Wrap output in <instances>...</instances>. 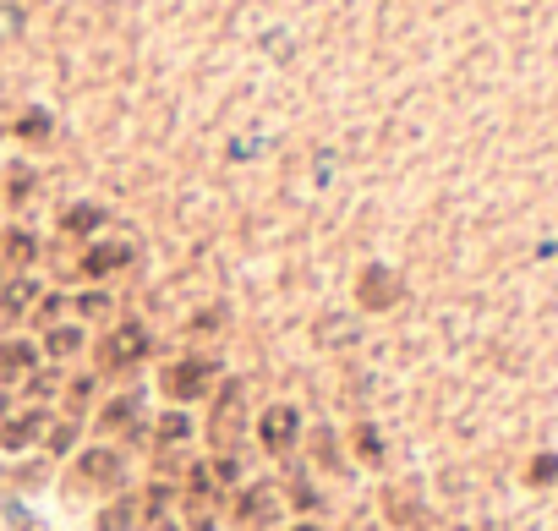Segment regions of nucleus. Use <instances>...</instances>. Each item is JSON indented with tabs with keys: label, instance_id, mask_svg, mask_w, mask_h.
Returning a JSON list of instances; mask_svg holds the SVG:
<instances>
[{
	"label": "nucleus",
	"instance_id": "7",
	"mask_svg": "<svg viewBox=\"0 0 558 531\" xmlns=\"http://www.w3.org/2000/svg\"><path fill=\"white\" fill-rule=\"evenodd\" d=\"M39 433H44V417H39V411H28V417H17V422L0 427V444H6V449H28Z\"/></svg>",
	"mask_w": 558,
	"mask_h": 531
},
{
	"label": "nucleus",
	"instance_id": "9",
	"mask_svg": "<svg viewBox=\"0 0 558 531\" xmlns=\"http://www.w3.org/2000/svg\"><path fill=\"white\" fill-rule=\"evenodd\" d=\"M72 351H83V329H50V356H72Z\"/></svg>",
	"mask_w": 558,
	"mask_h": 531
},
{
	"label": "nucleus",
	"instance_id": "10",
	"mask_svg": "<svg viewBox=\"0 0 558 531\" xmlns=\"http://www.w3.org/2000/svg\"><path fill=\"white\" fill-rule=\"evenodd\" d=\"M383 296H394V280H383V274H367V280H362V302H367V307H389Z\"/></svg>",
	"mask_w": 558,
	"mask_h": 531
},
{
	"label": "nucleus",
	"instance_id": "13",
	"mask_svg": "<svg viewBox=\"0 0 558 531\" xmlns=\"http://www.w3.org/2000/svg\"><path fill=\"white\" fill-rule=\"evenodd\" d=\"M132 417H137V395H126V400H115V406H110V417H104V422L115 427V422H132Z\"/></svg>",
	"mask_w": 558,
	"mask_h": 531
},
{
	"label": "nucleus",
	"instance_id": "15",
	"mask_svg": "<svg viewBox=\"0 0 558 531\" xmlns=\"http://www.w3.org/2000/svg\"><path fill=\"white\" fill-rule=\"evenodd\" d=\"M88 395H93V384L83 378V384H72V406H88Z\"/></svg>",
	"mask_w": 558,
	"mask_h": 531
},
{
	"label": "nucleus",
	"instance_id": "1",
	"mask_svg": "<svg viewBox=\"0 0 558 531\" xmlns=\"http://www.w3.org/2000/svg\"><path fill=\"white\" fill-rule=\"evenodd\" d=\"M241 427H247V395H241V384H225L214 395V411H208V438H214V449H236Z\"/></svg>",
	"mask_w": 558,
	"mask_h": 531
},
{
	"label": "nucleus",
	"instance_id": "12",
	"mask_svg": "<svg viewBox=\"0 0 558 531\" xmlns=\"http://www.w3.org/2000/svg\"><path fill=\"white\" fill-rule=\"evenodd\" d=\"M28 296H33V285H11L6 291V318H17L22 307H28Z\"/></svg>",
	"mask_w": 558,
	"mask_h": 531
},
{
	"label": "nucleus",
	"instance_id": "16",
	"mask_svg": "<svg viewBox=\"0 0 558 531\" xmlns=\"http://www.w3.org/2000/svg\"><path fill=\"white\" fill-rule=\"evenodd\" d=\"M296 531H318V526H296Z\"/></svg>",
	"mask_w": 558,
	"mask_h": 531
},
{
	"label": "nucleus",
	"instance_id": "5",
	"mask_svg": "<svg viewBox=\"0 0 558 531\" xmlns=\"http://www.w3.org/2000/svg\"><path fill=\"white\" fill-rule=\"evenodd\" d=\"M143 345H148V334L132 323V329H121L110 345H104V362H110V367H126V362H137V356H143Z\"/></svg>",
	"mask_w": 558,
	"mask_h": 531
},
{
	"label": "nucleus",
	"instance_id": "8",
	"mask_svg": "<svg viewBox=\"0 0 558 531\" xmlns=\"http://www.w3.org/2000/svg\"><path fill=\"white\" fill-rule=\"evenodd\" d=\"M126 258H132L126 247H93L88 258H83V269H88V274H110V269H121Z\"/></svg>",
	"mask_w": 558,
	"mask_h": 531
},
{
	"label": "nucleus",
	"instance_id": "4",
	"mask_svg": "<svg viewBox=\"0 0 558 531\" xmlns=\"http://www.w3.org/2000/svg\"><path fill=\"white\" fill-rule=\"evenodd\" d=\"M258 433H263V444H269L274 455H279V449H290V444H296V433H301V417H296V406H274L269 417L258 422Z\"/></svg>",
	"mask_w": 558,
	"mask_h": 531
},
{
	"label": "nucleus",
	"instance_id": "3",
	"mask_svg": "<svg viewBox=\"0 0 558 531\" xmlns=\"http://www.w3.org/2000/svg\"><path fill=\"white\" fill-rule=\"evenodd\" d=\"M126 477V460L115 455V449H83L77 455V493H93V488H110V482Z\"/></svg>",
	"mask_w": 558,
	"mask_h": 531
},
{
	"label": "nucleus",
	"instance_id": "6",
	"mask_svg": "<svg viewBox=\"0 0 558 531\" xmlns=\"http://www.w3.org/2000/svg\"><path fill=\"white\" fill-rule=\"evenodd\" d=\"M33 362H39V351H33L28 340H6L0 345V384H11L17 373H28Z\"/></svg>",
	"mask_w": 558,
	"mask_h": 531
},
{
	"label": "nucleus",
	"instance_id": "11",
	"mask_svg": "<svg viewBox=\"0 0 558 531\" xmlns=\"http://www.w3.org/2000/svg\"><path fill=\"white\" fill-rule=\"evenodd\" d=\"M132 521H137V504L126 499V504H110V510H104V521H99V526H104V531H126Z\"/></svg>",
	"mask_w": 558,
	"mask_h": 531
},
{
	"label": "nucleus",
	"instance_id": "14",
	"mask_svg": "<svg viewBox=\"0 0 558 531\" xmlns=\"http://www.w3.org/2000/svg\"><path fill=\"white\" fill-rule=\"evenodd\" d=\"M159 433H165V444H181V438H186V417H165Z\"/></svg>",
	"mask_w": 558,
	"mask_h": 531
},
{
	"label": "nucleus",
	"instance_id": "2",
	"mask_svg": "<svg viewBox=\"0 0 558 531\" xmlns=\"http://www.w3.org/2000/svg\"><path fill=\"white\" fill-rule=\"evenodd\" d=\"M214 378H219V367L208 362V356H186V362L165 367V395L170 400H192V395H203V389H214Z\"/></svg>",
	"mask_w": 558,
	"mask_h": 531
}]
</instances>
